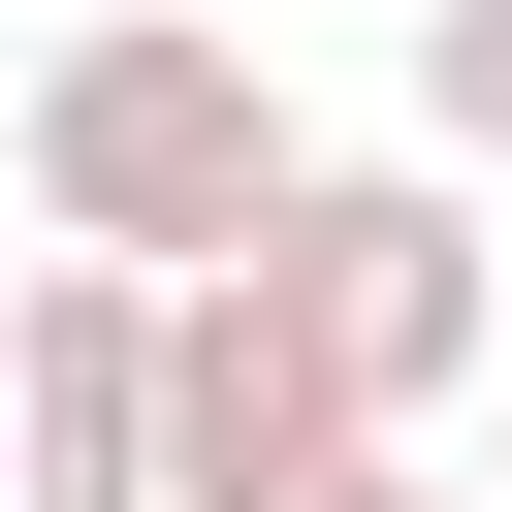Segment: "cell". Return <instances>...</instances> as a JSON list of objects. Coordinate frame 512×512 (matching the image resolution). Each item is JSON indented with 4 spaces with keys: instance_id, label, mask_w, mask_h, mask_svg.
<instances>
[{
    "instance_id": "6da1fadb",
    "label": "cell",
    "mask_w": 512,
    "mask_h": 512,
    "mask_svg": "<svg viewBox=\"0 0 512 512\" xmlns=\"http://www.w3.org/2000/svg\"><path fill=\"white\" fill-rule=\"evenodd\" d=\"M288 192H320V128H288V64H256V32L128 0V32H64V64H32V224H64V256H160V288H192V256H256Z\"/></svg>"
},
{
    "instance_id": "7a4b0ae2",
    "label": "cell",
    "mask_w": 512,
    "mask_h": 512,
    "mask_svg": "<svg viewBox=\"0 0 512 512\" xmlns=\"http://www.w3.org/2000/svg\"><path fill=\"white\" fill-rule=\"evenodd\" d=\"M256 256L320 288L352 416H448V384H512V256H480V160H448V128H416V160H320Z\"/></svg>"
},
{
    "instance_id": "3957f363",
    "label": "cell",
    "mask_w": 512,
    "mask_h": 512,
    "mask_svg": "<svg viewBox=\"0 0 512 512\" xmlns=\"http://www.w3.org/2000/svg\"><path fill=\"white\" fill-rule=\"evenodd\" d=\"M352 448H416V416H352L320 288H288V256H192V288H160V512H288V480H352Z\"/></svg>"
},
{
    "instance_id": "277c9868",
    "label": "cell",
    "mask_w": 512,
    "mask_h": 512,
    "mask_svg": "<svg viewBox=\"0 0 512 512\" xmlns=\"http://www.w3.org/2000/svg\"><path fill=\"white\" fill-rule=\"evenodd\" d=\"M0 480L32 512H160V256L0 288Z\"/></svg>"
},
{
    "instance_id": "5b68a950",
    "label": "cell",
    "mask_w": 512,
    "mask_h": 512,
    "mask_svg": "<svg viewBox=\"0 0 512 512\" xmlns=\"http://www.w3.org/2000/svg\"><path fill=\"white\" fill-rule=\"evenodd\" d=\"M416 128H448V160L512 192V0H416Z\"/></svg>"
},
{
    "instance_id": "8992f818",
    "label": "cell",
    "mask_w": 512,
    "mask_h": 512,
    "mask_svg": "<svg viewBox=\"0 0 512 512\" xmlns=\"http://www.w3.org/2000/svg\"><path fill=\"white\" fill-rule=\"evenodd\" d=\"M288 512H448V480H416V448H352V480H288Z\"/></svg>"
},
{
    "instance_id": "52a82bcc",
    "label": "cell",
    "mask_w": 512,
    "mask_h": 512,
    "mask_svg": "<svg viewBox=\"0 0 512 512\" xmlns=\"http://www.w3.org/2000/svg\"><path fill=\"white\" fill-rule=\"evenodd\" d=\"M0 512H32V480H0Z\"/></svg>"
}]
</instances>
